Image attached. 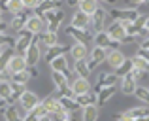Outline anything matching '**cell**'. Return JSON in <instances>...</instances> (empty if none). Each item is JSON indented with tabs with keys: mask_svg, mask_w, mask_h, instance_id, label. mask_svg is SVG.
Here are the masks:
<instances>
[{
	"mask_svg": "<svg viewBox=\"0 0 149 121\" xmlns=\"http://www.w3.org/2000/svg\"><path fill=\"white\" fill-rule=\"evenodd\" d=\"M8 45H13V40L6 32H0V48H8Z\"/></svg>",
	"mask_w": 149,
	"mask_h": 121,
	"instance_id": "obj_42",
	"label": "cell"
},
{
	"mask_svg": "<svg viewBox=\"0 0 149 121\" xmlns=\"http://www.w3.org/2000/svg\"><path fill=\"white\" fill-rule=\"evenodd\" d=\"M93 40H95V45H100V48L106 49H113V48H119V42H115L111 36H109L106 30H98V32L93 34Z\"/></svg>",
	"mask_w": 149,
	"mask_h": 121,
	"instance_id": "obj_9",
	"label": "cell"
},
{
	"mask_svg": "<svg viewBox=\"0 0 149 121\" xmlns=\"http://www.w3.org/2000/svg\"><path fill=\"white\" fill-rule=\"evenodd\" d=\"M89 23H91V15L83 13V11L77 10L76 13L72 15V27H77V29H89Z\"/></svg>",
	"mask_w": 149,
	"mask_h": 121,
	"instance_id": "obj_26",
	"label": "cell"
},
{
	"mask_svg": "<svg viewBox=\"0 0 149 121\" xmlns=\"http://www.w3.org/2000/svg\"><path fill=\"white\" fill-rule=\"evenodd\" d=\"M10 81H13V83H21V85H26V83L30 81V76L26 74V70H19V72L10 74Z\"/></svg>",
	"mask_w": 149,
	"mask_h": 121,
	"instance_id": "obj_37",
	"label": "cell"
},
{
	"mask_svg": "<svg viewBox=\"0 0 149 121\" xmlns=\"http://www.w3.org/2000/svg\"><path fill=\"white\" fill-rule=\"evenodd\" d=\"M81 119L83 121H96L100 115L98 104H87V106H81Z\"/></svg>",
	"mask_w": 149,
	"mask_h": 121,
	"instance_id": "obj_23",
	"label": "cell"
},
{
	"mask_svg": "<svg viewBox=\"0 0 149 121\" xmlns=\"http://www.w3.org/2000/svg\"><path fill=\"white\" fill-rule=\"evenodd\" d=\"M130 68H132V61H130V59H125V61H123V62H121V64L115 68V76H117V78L125 76V74L130 72Z\"/></svg>",
	"mask_w": 149,
	"mask_h": 121,
	"instance_id": "obj_39",
	"label": "cell"
},
{
	"mask_svg": "<svg viewBox=\"0 0 149 121\" xmlns=\"http://www.w3.org/2000/svg\"><path fill=\"white\" fill-rule=\"evenodd\" d=\"M140 48H143V49H147V51H149V36H146L142 40V45H140Z\"/></svg>",
	"mask_w": 149,
	"mask_h": 121,
	"instance_id": "obj_48",
	"label": "cell"
},
{
	"mask_svg": "<svg viewBox=\"0 0 149 121\" xmlns=\"http://www.w3.org/2000/svg\"><path fill=\"white\" fill-rule=\"evenodd\" d=\"M49 66H51V70L64 72L66 76L70 78V61H68V53H64V55H58V57H55V59H51V61H49Z\"/></svg>",
	"mask_w": 149,
	"mask_h": 121,
	"instance_id": "obj_13",
	"label": "cell"
},
{
	"mask_svg": "<svg viewBox=\"0 0 149 121\" xmlns=\"http://www.w3.org/2000/svg\"><path fill=\"white\" fill-rule=\"evenodd\" d=\"M106 55H108V49L106 48H100V45H95L93 48V51H91V55H89V61H87V66H89V70H95L98 64H102V62L106 61Z\"/></svg>",
	"mask_w": 149,
	"mask_h": 121,
	"instance_id": "obj_8",
	"label": "cell"
},
{
	"mask_svg": "<svg viewBox=\"0 0 149 121\" xmlns=\"http://www.w3.org/2000/svg\"><path fill=\"white\" fill-rule=\"evenodd\" d=\"M70 89H72L74 97H76V95H81V93H87V91H91V81H89V78L77 76L76 80L70 83Z\"/></svg>",
	"mask_w": 149,
	"mask_h": 121,
	"instance_id": "obj_16",
	"label": "cell"
},
{
	"mask_svg": "<svg viewBox=\"0 0 149 121\" xmlns=\"http://www.w3.org/2000/svg\"><path fill=\"white\" fill-rule=\"evenodd\" d=\"M6 2L8 0H0V8H2V10H4V6H6Z\"/></svg>",
	"mask_w": 149,
	"mask_h": 121,
	"instance_id": "obj_52",
	"label": "cell"
},
{
	"mask_svg": "<svg viewBox=\"0 0 149 121\" xmlns=\"http://www.w3.org/2000/svg\"><path fill=\"white\" fill-rule=\"evenodd\" d=\"M26 17H29V15L25 13V10L19 11V13H13V15H11V21L8 23V27H10L13 32H19L21 29H25V21H26Z\"/></svg>",
	"mask_w": 149,
	"mask_h": 121,
	"instance_id": "obj_24",
	"label": "cell"
},
{
	"mask_svg": "<svg viewBox=\"0 0 149 121\" xmlns=\"http://www.w3.org/2000/svg\"><path fill=\"white\" fill-rule=\"evenodd\" d=\"M0 99L6 100L8 104H13V100H11V83H10V80H0Z\"/></svg>",
	"mask_w": 149,
	"mask_h": 121,
	"instance_id": "obj_30",
	"label": "cell"
},
{
	"mask_svg": "<svg viewBox=\"0 0 149 121\" xmlns=\"http://www.w3.org/2000/svg\"><path fill=\"white\" fill-rule=\"evenodd\" d=\"M70 51V45H66V44H55V45H51V48L45 49V55H44V59L45 61H51V59H55V57H58V55H64V53H68Z\"/></svg>",
	"mask_w": 149,
	"mask_h": 121,
	"instance_id": "obj_21",
	"label": "cell"
},
{
	"mask_svg": "<svg viewBox=\"0 0 149 121\" xmlns=\"http://www.w3.org/2000/svg\"><path fill=\"white\" fill-rule=\"evenodd\" d=\"M108 17H109L108 10H104V8H100V6H98V8H96V10L91 13V23H89V30H91L93 34L98 32V30H104L106 23H108Z\"/></svg>",
	"mask_w": 149,
	"mask_h": 121,
	"instance_id": "obj_3",
	"label": "cell"
},
{
	"mask_svg": "<svg viewBox=\"0 0 149 121\" xmlns=\"http://www.w3.org/2000/svg\"><path fill=\"white\" fill-rule=\"evenodd\" d=\"M115 83H117V76L115 74H100L95 91H98V89H102V87H108V85H115Z\"/></svg>",
	"mask_w": 149,
	"mask_h": 121,
	"instance_id": "obj_29",
	"label": "cell"
},
{
	"mask_svg": "<svg viewBox=\"0 0 149 121\" xmlns=\"http://www.w3.org/2000/svg\"><path fill=\"white\" fill-rule=\"evenodd\" d=\"M15 110H17V115H19V119H26V110L21 106V104H15Z\"/></svg>",
	"mask_w": 149,
	"mask_h": 121,
	"instance_id": "obj_44",
	"label": "cell"
},
{
	"mask_svg": "<svg viewBox=\"0 0 149 121\" xmlns=\"http://www.w3.org/2000/svg\"><path fill=\"white\" fill-rule=\"evenodd\" d=\"M42 17H44V21H45V30H51V32H58V29H61L62 21H64V17H66V13L61 10V8H57V10L45 11Z\"/></svg>",
	"mask_w": 149,
	"mask_h": 121,
	"instance_id": "obj_1",
	"label": "cell"
},
{
	"mask_svg": "<svg viewBox=\"0 0 149 121\" xmlns=\"http://www.w3.org/2000/svg\"><path fill=\"white\" fill-rule=\"evenodd\" d=\"M45 118H47V110H45L40 102H38L32 110L26 112V119H45Z\"/></svg>",
	"mask_w": 149,
	"mask_h": 121,
	"instance_id": "obj_34",
	"label": "cell"
},
{
	"mask_svg": "<svg viewBox=\"0 0 149 121\" xmlns=\"http://www.w3.org/2000/svg\"><path fill=\"white\" fill-rule=\"evenodd\" d=\"M113 119H149V106H136L128 108L123 114H115Z\"/></svg>",
	"mask_w": 149,
	"mask_h": 121,
	"instance_id": "obj_5",
	"label": "cell"
},
{
	"mask_svg": "<svg viewBox=\"0 0 149 121\" xmlns=\"http://www.w3.org/2000/svg\"><path fill=\"white\" fill-rule=\"evenodd\" d=\"M74 72H76V76L89 78L91 70H89V66H87V59H77V61H74Z\"/></svg>",
	"mask_w": 149,
	"mask_h": 121,
	"instance_id": "obj_31",
	"label": "cell"
},
{
	"mask_svg": "<svg viewBox=\"0 0 149 121\" xmlns=\"http://www.w3.org/2000/svg\"><path fill=\"white\" fill-rule=\"evenodd\" d=\"M108 13L111 15L115 21H121V23H132V21H134V19L140 15V11H138V8L128 6V8H111Z\"/></svg>",
	"mask_w": 149,
	"mask_h": 121,
	"instance_id": "obj_2",
	"label": "cell"
},
{
	"mask_svg": "<svg viewBox=\"0 0 149 121\" xmlns=\"http://www.w3.org/2000/svg\"><path fill=\"white\" fill-rule=\"evenodd\" d=\"M128 4H130L132 8H138V6H142V4H146V2H149V0H127Z\"/></svg>",
	"mask_w": 149,
	"mask_h": 121,
	"instance_id": "obj_47",
	"label": "cell"
},
{
	"mask_svg": "<svg viewBox=\"0 0 149 121\" xmlns=\"http://www.w3.org/2000/svg\"><path fill=\"white\" fill-rule=\"evenodd\" d=\"M17 34H19V36H17V40L13 42V49H15L17 53H23V51H25V49L30 45V42L34 40V36H36V34L29 32L26 29H21Z\"/></svg>",
	"mask_w": 149,
	"mask_h": 121,
	"instance_id": "obj_7",
	"label": "cell"
},
{
	"mask_svg": "<svg viewBox=\"0 0 149 121\" xmlns=\"http://www.w3.org/2000/svg\"><path fill=\"white\" fill-rule=\"evenodd\" d=\"M96 8H98V0H77V10L87 15H91Z\"/></svg>",
	"mask_w": 149,
	"mask_h": 121,
	"instance_id": "obj_32",
	"label": "cell"
},
{
	"mask_svg": "<svg viewBox=\"0 0 149 121\" xmlns=\"http://www.w3.org/2000/svg\"><path fill=\"white\" fill-rule=\"evenodd\" d=\"M0 51H2V48H0Z\"/></svg>",
	"mask_w": 149,
	"mask_h": 121,
	"instance_id": "obj_54",
	"label": "cell"
},
{
	"mask_svg": "<svg viewBox=\"0 0 149 121\" xmlns=\"http://www.w3.org/2000/svg\"><path fill=\"white\" fill-rule=\"evenodd\" d=\"M17 102L21 104V106L25 108L26 112H29V110H32V108L36 106L38 102H40V97H38V95H36L34 91H29V89H25V91H23L21 95H19Z\"/></svg>",
	"mask_w": 149,
	"mask_h": 121,
	"instance_id": "obj_11",
	"label": "cell"
},
{
	"mask_svg": "<svg viewBox=\"0 0 149 121\" xmlns=\"http://www.w3.org/2000/svg\"><path fill=\"white\" fill-rule=\"evenodd\" d=\"M58 102H61V106L64 108V110H68V112H77L79 110V102L76 100V97L74 95H58Z\"/></svg>",
	"mask_w": 149,
	"mask_h": 121,
	"instance_id": "obj_22",
	"label": "cell"
},
{
	"mask_svg": "<svg viewBox=\"0 0 149 121\" xmlns=\"http://www.w3.org/2000/svg\"><path fill=\"white\" fill-rule=\"evenodd\" d=\"M130 61H132V66H136V68L143 70V72H149V61L142 59L140 55H134V57H132Z\"/></svg>",
	"mask_w": 149,
	"mask_h": 121,
	"instance_id": "obj_40",
	"label": "cell"
},
{
	"mask_svg": "<svg viewBox=\"0 0 149 121\" xmlns=\"http://www.w3.org/2000/svg\"><path fill=\"white\" fill-rule=\"evenodd\" d=\"M106 32H108L115 42H119V44H121V40L127 36V30H125V23L115 21V19H113V23L108 27V29H106Z\"/></svg>",
	"mask_w": 149,
	"mask_h": 121,
	"instance_id": "obj_14",
	"label": "cell"
},
{
	"mask_svg": "<svg viewBox=\"0 0 149 121\" xmlns=\"http://www.w3.org/2000/svg\"><path fill=\"white\" fill-rule=\"evenodd\" d=\"M76 100L79 102V106H87V104H96V91H87L81 93V95H76Z\"/></svg>",
	"mask_w": 149,
	"mask_h": 121,
	"instance_id": "obj_33",
	"label": "cell"
},
{
	"mask_svg": "<svg viewBox=\"0 0 149 121\" xmlns=\"http://www.w3.org/2000/svg\"><path fill=\"white\" fill-rule=\"evenodd\" d=\"M40 104L45 108V110H47V114H53L55 110H58V108H61V102H58V97L57 95H47Z\"/></svg>",
	"mask_w": 149,
	"mask_h": 121,
	"instance_id": "obj_28",
	"label": "cell"
},
{
	"mask_svg": "<svg viewBox=\"0 0 149 121\" xmlns=\"http://www.w3.org/2000/svg\"><path fill=\"white\" fill-rule=\"evenodd\" d=\"M66 34H68L74 42H79V44H85V45L93 40V32L89 29H77V27H72V25L66 29Z\"/></svg>",
	"mask_w": 149,
	"mask_h": 121,
	"instance_id": "obj_6",
	"label": "cell"
},
{
	"mask_svg": "<svg viewBox=\"0 0 149 121\" xmlns=\"http://www.w3.org/2000/svg\"><path fill=\"white\" fill-rule=\"evenodd\" d=\"M115 85H108V87H102L96 91V104L98 106H104V104H108L109 100L113 99V95H115Z\"/></svg>",
	"mask_w": 149,
	"mask_h": 121,
	"instance_id": "obj_17",
	"label": "cell"
},
{
	"mask_svg": "<svg viewBox=\"0 0 149 121\" xmlns=\"http://www.w3.org/2000/svg\"><path fill=\"white\" fill-rule=\"evenodd\" d=\"M68 4L70 6H77V0H68Z\"/></svg>",
	"mask_w": 149,
	"mask_h": 121,
	"instance_id": "obj_51",
	"label": "cell"
},
{
	"mask_svg": "<svg viewBox=\"0 0 149 121\" xmlns=\"http://www.w3.org/2000/svg\"><path fill=\"white\" fill-rule=\"evenodd\" d=\"M128 74H130V76H132V80L140 81V80H142V78L146 76L147 72H143V70H140V68H136V66H132V68H130V72H128Z\"/></svg>",
	"mask_w": 149,
	"mask_h": 121,
	"instance_id": "obj_41",
	"label": "cell"
},
{
	"mask_svg": "<svg viewBox=\"0 0 149 121\" xmlns=\"http://www.w3.org/2000/svg\"><path fill=\"white\" fill-rule=\"evenodd\" d=\"M98 2H100V0H98ZM102 2H106V4H115L117 0H102Z\"/></svg>",
	"mask_w": 149,
	"mask_h": 121,
	"instance_id": "obj_50",
	"label": "cell"
},
{
	"mask_svg": "<svg viewBox=\"0 0 149 121\" xmlns=\"http://www.w3.org/2000/svg\"><path fill=\"white\" fill-rule=\"evenodd\" d=\"M136 55H140V57H142V59L149 61V51H147V49H143V48H140L138 51H136Z\"/></svg>",
	"mask_w": 149,
	"mask_h": 121,
	"instance_id": "obj_46",
	"label": "cell"
},
{
	"mask_svg": "<svg viewBox=\"0 0 149 121\" xmlns=\"http://www.w3.org/2000/svg\"><path fill=\"white\" fill-rule=\"evenodd\" d=\"M134 89H136V80H132L130 74L121 76V93H123V95L132 97L134 95Z\"/></svg>",
	"mask_w": 149,
	"mask_h": 121,
	"instance_id": "obj_25",
	"label": "cell"
},
{
	"mask_svg": "<svg viewBox=\"0 0 149 121\" xmlns=\"http://www.w3.org/2000/svg\"><path fill=\"white\" fill-rule=\"evenodd\" d=\"M23 10H25V6H23L21 0H8L6 6H4V11H6V13H10V15L19 13V11H23Z\"/></svg>",
	"mask_w": 149,
	"mask_h": 121,
	"instance_id": "obj_36",
	"label": "cell"
},
{
	"mask_svg": "<svg viewBox=\"0 0 149 121\" xmlns=\"http://www.w3.org/2000/svg\"><path fill=\"white\" fill-rule=\"evenodd\" d=\"M68 55L72 57L74 61H77V59H87V45H85V44H79V42H76L74 45H70Z\"/></svg>",
	"mask_w": 149,
	"mask_h": 121,
	"instance_id": "obj_27",
	"label": "cell"
},
{
	"mask_svg": "<svg viewBox=\"0 0 149 121\" xmlns=\"http://www.w3.org/2000/svg\"><path fill=\"white\" fill-rule=\"evenodd\" d=\"M36 40L40 45H44L45 49L55 45L58 42V32H51V30H42L40 34H36Z\"/></svg>",
	"mask_w": 149,
	"mask_h": 121,
	"instance_id": "obj_15",
	"label": "cell"
},
{
	"mask_svg": "<svg viewBox=\"0 0 149 121\" xmlns=\"http://www.w3.org/2000/svg\"><path fill=\"white\" fill-rule=\"evenodd\" d=\"M0 115H2L6 121H19L17 110H15V104H6V106L2 108V112H0Z\"/></svg>",
	"mask_w": 149,
	"mask_h": 121,
	"instance_id": "obj_35",
	"label": "cell"
},
{
	"mask_svg": "<svg viewBox=\"0 0 149 121\" xmlns=\"http://www.w3.org/2000/svg\"><path fill=\"white\" fill-rule=\"evenodd\" d=\"M25 68H26V61H25V57H23V53H13V55L10 57V61H8L6 72H8V76H10V74L25 70Z\"/></svg>",
	"mask_w": 149,
	"mask_h": 121,
	"instance_id": "obj_12",
	"label": "cell"
},
{
	"mask_svg": "<svg viewBox=\"0 0 149 121\" xmlns=\"http://www.w3.org/2000/svg\"><path fill=\"white\" fill-rule=\"evenodd\" d=\"M23 57H25V61H26V66H34V64H38L42 59V45L38 44V40H36V36H34V40L30 42V45L23 51Z\"/></svg>",
	"mask_w": 149,
	"mask_h": 121,
	"instance_id": "obj_4",
	"label": "cell"
},
{
	"mask_svg": "<svg viewBox=\"0 0 149 121\" xmlns=\"http://www.w3.org/2000/svg\"><path fill=\"white\" fill-rule=\"evenodd\" d=\"M25 29L29 30V32H32V34H40L42 30H45L44 17H42V15H36V13L29 15V17H26V21H25Z\"/></svg>",
	"mask_w": 149,
	"mask_h": 121,
	"instance_id": "obj_10",
	"label": "cell"
},
{
	"mask_svg": "<svg viewBox=\"0 0 149 121\" xmlns=\"http://www.w3.org/2000/svg\"><path fill=\"white\" fill-rule=\"evenodd\" d=\"M134 97H136L138 100H142L143 104H147V106H149V89H147V87H138V85H136Z\"/></svg>",
	"mask_w": 149,
	"mask_h": 121,
	"instance_id": "obj_38",
	"label": "cell"
},
{
	"mask_svg": "<svg viewBox=\"0 0 149 121\" xmlns=\"http://www.w3.org/2000/svg\"><path fill=\"white\" fill-rule=\"evenodd\" d=\"M125 59H127V57L123 55V51H121V49H117V48H113V49H108V55H106V61L104 62H108V64L115 70Z\"/></svg>",
	"mask_w": 149,
	"mask_h": 121,
	"instance_id": "obj_20",
	"label": "cell"
},
{
	"mask_svg": "<svg viewBox=\"0 0 149 121\" xmlns=\"http://www.w3.org/2000/svg\"><path fill=\"white\" fill-rule=\"evenodd\" d=\"M26 74H29V76H30V80H32V78H38V68H36V64H34V66H26Z\"/></svg>",
	"mask_w": 149,
	"mask_h": 121,
	"instance_id": "obj_45",
	"label": "cell"
},
{
	"mask_svg": "<svg viewBox=\"0 0 149 121\" xmlns=\"http://www.w3.org/2000/svg\"><path fill=\"white\" fill-rule=\"evenodd\" d=\"M62 6V2L61 0H40L38 2V6L34 8V13L36 15H44L45 11H51V10H57V8H61Z\"/></svg>",
	"mask_w": 149,
	"mask_h": 121,
	"instance_id": "obj_19",
	"label": "cell"
},
{
	"mask_svg": "<svg viewBox=\"0 0 149 121\" xmlns=\"http://www.w3.org/2000/svg\"><path fill=\"white\" fill-rule=\"evenodd\" d=\"M4 13H6V11H4L2 8H0V19H4Z\"/></svg>",
	"mask_w": 149,
	"mask_h": 121,
	"instance_id": "obj_53",
	"label": "cell"
},
{
	"mask_svg": "<svg viewBox=\"0 0 149 121\" xmlns=\"http://www.w3.org/2000/svg\"><path fill=\"white\" fill-rule=\"evenodd\" d=\"M143 29H146L147 32H149V15H147V17H146V23H143Z\"/></svg>",
	"mask_w": 149,
	"mask_h": 121,
	"instance_id": "obj_49",
	"label": "cell"
},
{
	"mask_svg": "<svg viewBox=\"0 0 149 121\" xmlns=\"http://www.w3.org/2000/svg\"><path fill=\"white\" fill-rule=\"evenodd\" d=\"M21 2H23V6H25V10H34L40 0H21Z\"/></svg>",
	"mask_w": 149,
	"mask_h": 121,
	"instance_id": "obj_43",
	"label": "cell"
},
{
	"mask_svg": "<svg viewBox=\"0 0 149 121\" xmlns=\"http://www.w3.org/2000/svg\"><path fill=\"white\" fill-rule=\"evenodd\" d=\"M51 81L55 85V91H62L64 87L70 85V78L64 72H58V70H51Z\"/></svg>",
	"mask_w": 149,
	"mask_h": 121,
	"instance_id": "obj_18",
	"label": "cell"
}]
</instances>
